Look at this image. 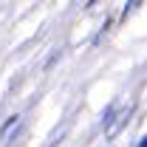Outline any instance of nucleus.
<instances>
[{"mask_svg":"<svg viewBox=\"0 0 147 147\" xmlns=\"http://www.w3.org/2000/svg\"><path fill=\"white\" fill-rule=\"evenodd\" d=\"M139 147H147V136H144V139H142V142H139Z\"/></svg>","mask_w":147,"mask_h":147,"instance_id":"1","label":"nucleus"}]
</instances>
